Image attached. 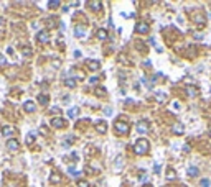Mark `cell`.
Wrapping results in <instances>:
<instances>
[{
  "mask_svg": "<svg viewBox=\"0 0 211 187\" xmlns=\"http://www.w3.org/2000/svg\"><path fill=\"white\" fill-rule=\"evenodd\" d=\"M186 174H188L190 177H196L198 174H200V169H198V167H195V166H190L188 171H186Z\"/></svg>",
  "mask_w": 211,
  "mask_h": 187,
  "instance_id": "obj_15",
  "label": "cell"
},
{
  "mask_svg": "<svg viewBox=\"0 0 211 187\" xmlns=\"http://www.w3.org/2000/svg\"><path fill=\"white\" fill-rule=\"evenodd\" d=\"M23 108H25V112L33 113V112L36 110V107H35V103H33L32 100H28V102H25V103H23Z\"/></svg>",
  "mask_w": 211,
  "mask_h": 187,
  "instance_id": "obj_12",
  "label": "cell"
},
{
  "mask_svg": "<svg viewBox=\"0 0 211 187\" xmlns=\"http://www.w3.org/2000/svg\"><path fill=\"white\" fill-rule=\"evenodd\" d=\"M68 172H69V174H73V176H76V177H79V176H81V171H78L74 166L68 167Z\"/></svg>",
  "mask_w": 211,
  "mask_h": 187,
  "instance_id": "obj_22",
  "label": "cell"
},
{
  "mask_svg": "<svg viewBox=\"0 0 211 187\" xmlns=\"http://www.w3.org/2000/svg\"><path fill=\"white\" fill-rule=\"evenodd\" d=\"M175 177H176V172H175L173 169H168V171H167V179H168V180L175 179Z\"/></svg>",
  "mask_w": 211,
  "mask_h": 187,
  "instance_id": "obj_25",
  "label": "cell"
},
{
  "mask_svg": "<svg viewBox=\"0 0 211 187\" xmlns=\"http://www.w3.org/2000/svg\"><path fill=\"white\" fill-rule=\"evenodd\" d=\"M96 131H97V133H101V135H104L106 131H107V123L102 122V120L96 122Z\"/></svg>",
  "mask_w": 211,
  "mask_h": 187,
  "instance_id": "obj_6",
  "label": "cell"
},
{
  "mask_svg": "<svg viewBox=\"0 0 211 187\" xmlns=\"http://www.w3.org/2000/svg\"><path fill=\"white\" fill-rule=\"evenodd\" d=\"M5 64H7V59H5L2 54H0V66H5Z\"/></svg>",
  "mask_w": 211,
  "mask_h": 187,
  "instance_id": "obj_36",
  "label": "cell"
},
{
  "mask_svg": "<svg viewBox=\"0 0 211 187\" xmlns=\"http://www.w3.org/2000/svg\"><path fill=\"white\" fill-rule=\"evenodd\" d=\"M87 67H89L91 71H99V69H101V64H99V61L89 59V61H87Z\"/></svg>",
  "mask_w": 211,
  "mask_h": 187,
  "instance_id": "obj_11",
  "label": "cell"
},
{
  "mask_svg": "<svg viewBox=\"0 0 211 187\" xmlns=\"http://www.w3.org/2000/svg\"><path fill=\"white\" fill-rule=\"evenodd\" d=\"M195 21H196V23H198V21H200V25H201V26L204 25V18L201 17V15H196V17H195Z\"/></svg>",
  "mask_w": 211,
  "mask_h": 187,
  "instance_id": "obj_29",
  "label": "cell"
},
{
  "mask_svg": "<svg viewBox=\"0 0 211 187\" xmlns=\"http://www.w3.org/2000/svg\"><path fill=\"white\" fill-rule=\"evenodd\" d=\"M23 54H25V56H30V54H32V51H30V48H25V51H23Z\"/></svg>",
  "mask_w": 211,
  "mask_h": 187,
  "instance_id": "obj_38",
  "label": "cell"
},
{
  "mask_svg": "<svg viewBox=\"0 0 211 187\" xmlns=\"http://www.w3.org/2000/svg\"><path fill=\"white\" fill-rule=\"evenodd\" d=\"M2 23H4V18H2V17H0V25H2Z\"/></svg>",
  "mask_w": 211,
  "mask_h": 187,
  "instance_id": "obj_41",
  "label": "cell"
},
{
  "mask_svg": "<svg viewBox=\"0 0 211 187\" xmlns=\"http://www.w3.org/2000/svg\"><path fill=\"white\" fill-rule=\"evenodd\" d=\"M135 31L140 33V35H147V33L150 31V26L147 25V23H143V21H139L135 25Z\"/></svg>",
  "mask_w": 211,
  "mask_h": 187,
  "instance_id": "obj_3",
  "label": "cell"
},
{
  "mask_svg": "<svg viewBox=\"0 0 211 187\" xmlns=\"http://www.w3.org/2000/svg\"><path fill=\"white\" fill-rule=\"evenodd\" d=\"M78 187H91V184L87 180H78Z\"/></svg>",
  "mask_w": 211,
  "mask_h": 187,
  "instance_id": "obj_28",
  "label": "cell"
},
{
  "mask_svg": "<svg viewBox=\"0 0 211 187\" xmlns=\"http://www.w3.org/2000/svg\"><path fill=\"white\" fill-rule=\"evenodd\" d=\"M35 136H36L35 131H30V133L26 135V143H28V145H30V143H33V141H35Z\"/></svg>",
  "mask_w": 211,
  "mask_h": 187,
  "instance_id": "obj_23",
  "label": "cell"
},
{
  "mask_svg": "<svg viewBox=\"0 0 211 187\" xmlns=\"http://www.w3.org/2000/svg\"><path fill=\"white\" fill-rule=\"evenodd\" d=\"M210 135H211V128H210Z\"/></svg>",
  "mask_w": 211,
  "mask_h": 187,
  "instance_id": "obj_43",
  "label": "cell"
},
{
  "mask_svg": "<svg viewBox=\"0 0 211 187\" xmlns=\"http://www.w3.org/2000/svg\"><path fill=\"white\" fill-rule=\"evenodd\" d=\"M97 82H99V77H96V76H94V77H91V79H89V84H91V85H96Z\"/></svg>",
  "mask_w": 211,
  "mask_h": 187,
  "instance_id": "obj_32",
  "label": "cell"
},
{
  "mask_svg": "<svg viewBox=\"0 0 211 187\" xmlns=\"http://www.w3.org/2000/svg\"><path fill=\"white\" fill-rule=\"evenodd\" d=\"M48 7H50V8H56V7H60V2H58V0L50 2V4H48Z\"/></svg>",
  "mask_w": 211,
  "mask_h": 187,
  "instance_id": "obj_30",
  "label": "cell"
},
{
  "mask_svg": "<svg viewBox=\"0 0 211 187\" xmlns=\"http://www.w3.org/2000/svg\"><path fill=\"white\" fill-rule=\"evenodd\" d=\"M74 35L78 36V38H86V28L78 25V26L74 28Z\"/></svg>",
  "mask_w": 211,
  "mask_h": 187,
  "instance_id": "obj_9",
  "label": "cell"
},
{
  "mask_svg": "<svg viewBox=\"0 0 211 187\" xmlns=\"http://www.w3.org/2000/svg\"><path fill=\"white\" fill-rule=\"evenodd\" d=\"M160 169H162V166H160V164H155V166H154V172H155V174H158V172H160Z\"/></svg>",
  "mask_w": 211,
  "mask_h": 187,
  "instance_id": "obj_33",
  "label": "cell"
},
{
  "mask_svg": "<svg viewBox=\"0 0 211 187\" xmlns=\"http://www.w3.org/2000/svg\"><path fill=\"white\" fill-rule=\"evenodd\" d=\"M7 148L10 149V151H17V149L20 148V143L12 138V140H8V141H7Z\"/></svg>",
  "mask_w": 211,
  "mask_h": 187,
  "instance_id": "obj_8",
  "label": "cell"
},
{
  "mask_svg": "<svg viewBox=\"0 0 211 187\" xmlns=\"http://www.w3.org/2000/svg\"><path fill=\"white\" fill-rule=\"evenodd\" d=\"M96 95H99V97L106 95V89H104V87H97L96 89Z\"/></svg>",
  "mask_w": 211,
  "mask_h": 187,
  "instance_id": "obj_27",
  "label": "cell"
},
{
  "mask_svg": "<svg viewBox=\"0 0 211 187\" xmlns=\"http://www.w3.org/2000/svg\"><path fill=\"white\" fill-rule=\"evenodd\" d=\"M48 100H50V97H48V95H45V94L38 95V102L41 103V105H46V103H48Z\"/></svg>",
  "mask_w": 211,
  "mask_h": 187,
  "instance_id": "obj_20",
  "label": "cell"
},
{
  "mask_svg": "<svg viewBox=\"0 0 211 187\" xmlns=\"http://www.w3.org/2000/svg\"><path fill=\"white\" fill-rule=\"evenodd\" d=\"M185 92L188 97H196L198 95V89L193 87V85H188V87H185Z\"/></svg>",
  "mask_w": 211,
  "mask_h": 187,
  "instance_id": "obj_10",
  "label": "cell"
},
{
  "mask_svg": "<svg viewBox=\"0 0 211 187\" xmlns=\"http://www.w3.org/2000/svg\"><path fill=\"white\" fill-rule=\"evenodd\" d=\"M119 59H121V61H122V63H124V64H130V63H129V59H127V56H125V54H121V56H119Z\"/></svg>",
  "mask_w": 211,
  "mask_h": 187,
  "instance_id": "obj_31",
  "label": "cell"
},
{
  "mask_svg": "<svg viewBox=\"0 0 211 187\" xmlns=\"http://www.w3.org/2000/svg\"><path fill=\"white\" fill-rule=\"evenodd\" d=\"M104 113H107V115H111V113H112V108H111V107H107V108H104Z\"/></svg>",
  "mask_w": 211,
  "mask_h": 187,
  "instance_id": "obj_39",
  "label": "cell"
},
{
  "mask_svg": "<svg viewBox=\"0 0 211 187\" xmlns=\"http://www.w3.org/2000/svg\"><path fill=\"white\" fill-rule=\"evenodd\" d=\"M165 99H167V97H165L163 94H160V95H157V100H160V102H163Z\"/></svg>",
  "mask_w": 211,
  "mask_h": 187,
  "instance_id": "obj_37",
  "label": "cell"
},
{
  "mask_svg": "<svg viewBox=\"0 0 211 187\" xmlns=\"http://www.w3.org/2000/svg\"><path fill=\"white\" fill-rule=\"evenodd\" d=\"M50 182H51V184H60V182H61V176H60L58 172H53V174L50 176Z\"/></svg>",
  "mask_w": 211,
  "mask_h": 187,
  "instance_id": "obj_16",
  "label": "cell"
},
{
  "mask_svg": "<svg viewBox=\"0 0 211 187\" xmlns=\"http://www.w3.org/2000/svg\"><path fill=\"white\" fill-rule=\"evenodd\" d=\"M114 128H115V133L117 135H127L129 133V123L127 122H115L114 123Z\"/></svg>",
  "mask_w": 211,
  "mask_h": 187,
  "instance_id": "obj_2",
  "label": "cell"
},
{
  "mask_svg": "<svg viewBox=\"0 0 211 187\" xmlns=\"http://www.w3.org/2000/svg\"><path fill=\"white\" fill-rule=\"evenodd\" d=\"M172 131H173L175 135H178V136H180V135L185 133V128H183L182 123H175V125H173V128H172Z\"/></svg>",
  "mask_w": 211,
  "mask_h": 187,
  "instance_id": "obj_13",
  "label": "cell"
},
{
  "mask_svg": "<svg viewBox=\"0 0 211 187\" xmlns=\"http://www.w3.org/2000/svg\"><path fill=\"white\" fill-rule=\"evenodd\" d=\"M51 113H56V115H61V110L58 108V107H53V108H51Z\"/></svg>",
  "mask_w": 211,
  "mask_h": 187,
  "instance_id": "obj_35",
  "label": "cell"
},
{
  "mask_svg": "<svg viewBox=\"0 0 211 187\" xmlns=\"http://www.w3.org/2000/svg\"><path fill=\"white\" fill-rule=\"evenodd\" d=\"M36 39H38L40 43H43V44H45V43L50 41V33H48L46 30H41V31L36 35Z\"/></svg>",
  "mask_w": 211,
  "mask_h": 187,
  "instance_id": "obj_5",
  "label": "cell"
},
{
  "mask_svg": "<svg viewBox=\"0 0 211 187\" xmlns=\"http://www.w3.org/2000/svg\"><path fill=\"white\" fill-rule=\"evenodd\" d=\"M87 5H89L91 8H94V10H101V8H102V4H101V2H87Z\"/></svg>",
  "mask_w": 211,
  "mask_h": 187,
  "instance_id": "obj_19",
  "label": "cell"
},
{
  "mask_svg": "<svg viewBox=\"0 0 211 187\" xmlns=\"http://www.w3.org/2000/svg\"><path fill=\"white\" fill-rule=\"evenodd\" d=\"M137 131H139L140 135H145V133H149V122H145V120H140L139 123H137Z\"/></svg>",
  "mask_w": 211,
  "mask_h": 187,
  "instance_id": "obj_4",
  "label": "cell"
},
{
  "mask_svg": "<svg viewBox=\"0 0 211 187\" xmlns=\"http://www.w3.org/2000/svg\"><path fill=\"white\" fill-rule=\"evenodd\" d=\"M51 127H53V128H65L66 127V122L63 120V118H60V116H58V118H53V120H51Z\"/></svg>",
  "mask_w": 211,
  "mask_h": 187,
  "instance_id": "obj_7",
  "label": "cell"
},
{
  "mask_svg": "<svg viewBox=\"0 0 211 187\" xmlns=\"http://www.w3.org/2000/svg\"><path fill=\"white\" fill-rule=\"evenodd\" d=\"M143 187H152V186H149V184H147V186H143Z\"/></svg>",
  "mask_w": 211,
  "mask_h": 187,
  "instance_id": "obj_42",
  "label": "cell"
},
{
  "mask_svg": "<svg viewBox=\"0 0 211 187\" xmlns=\"http://www.w3.org/2000/svg\"><path fill=\"white\" fill-rule=\"evenodd\" d=\"M149 141L147 140H137V143L134 145V153L135 154H145L147 151H149Z\"/></svg>",
  "mask_w": 211,
  "mask_h": 187,
  "instance_id": "obj_1",
  "label": "cell"
},
{
  "mask_svg": "<svg viewBox=\"0 0 211 187\" xmlns=\"http://www.w3.org/2000/svg\"><path fill=\"white\" fill-rule=\"evenodd\" d=\"M122 164H124V158H117L115 159V169H122Z\"/></svg>",
  "mask_w": 211,
  "mask_h": 187,
  "instance_id": "obj_26",
  "label": "cell"
},
{
  "mask_svg": "<svg viewBox=\"0 0 211 187\" xmlns=\"http://www.w3.org/2000/svg\"><path fill=\"white\" fill-rule=\"evenodd\" d=\"M150 66H152V64H150V61H149V59L143 61V67H150Z\"/></svg>",
  "mask_w": 211,
  "mask_h": 187,
  "instance_id": "obj_40",
  "label": "cell"
},
{
  "mask_svg": "<svg viewBox=\"0 0 211 187\" xmlns=\"http://www.w3.org/2000/svg\"><path fill=\"white\" fill-rule=\"evenodd\" d=\"M2 133H4V136H8V138L12 140V136L15 135V128H12V127H4Z\"/></svg>",
  "mask_w": 211,
  "mask_h": 187,
  "instance_id": "obj_14",
  "label": "cell"
},
{
  "mask_svg": "<svg viewBox=\"0 0 211 187\" xmlns=\"http://www.w3.org/2000/svg\"><path fill=\"white\" fill-rule=\"evenodd\" d=\"M78 113H79L78 107H73V108L68 110V116H69V118H76V116H78Z\"/></svg>",
  "mask_w": 211,
  "mask_h": 187,
  "instance_id": "obj_17",
  "label": "cell"
},
{
  "mask_svg": "<svg viewBox=\"0 0 211 187\" xmlns=\"http://www.w3.org/2000/svg\"><path fill=\"white\" fill-rule=\"evenodd\" d=\"M139 180H140V182H145V180H147V172L143 169L139 171Z\"/></svg>",
  "mask_w": 211,
  "mask_h": 187,
  "instance_id": "obj_24",
  "label": "cell"
},
{
  "mask_svg": "<svg viewBox=\"0 0 211 187\" xmlns=\"http://www.w3.org/2000/svg\"><path fill=\"white\" fill-rule=\"evenodd\" d=\"M201 186H203V187H210V179H203V180H201Z\"/></svg>",
  "mask_w": 211,
  "mask_h": 187,
  "instance_id": "obj_34",
  "label": "cell"
},
{
  "mask_svg": "<svg viewBox=\"0 0 211 187\" xmlns=\"http://www.w3.org/2000/svg\"><path fill=\"white\" fill-rule=\"evenodd\" d=\"M65 84H66V87H69V89H74V87H76V81H74L73 77L65 79Z\"/></svg>",
  "mask_w": 211,
  "mask_h": 187,
  "instance_id": "obj_18",
  "label": "cell"
},
{
  "mask_svg": "<svg viewBox=\"0 0 211 187\" xmlns=\"http://www.w3.org/2000/svg\"><path fill=\"white\" fill-rule=\"evenodd\" d=\"M97 38H99V39H106V38H107V31H106L104 28L97 30Z\"/></svg>",
  "mask_w": 211,
  "mask_h": 187,
  "instance_id": "obj_21",
  "label": "cell"
}]
</instances>
